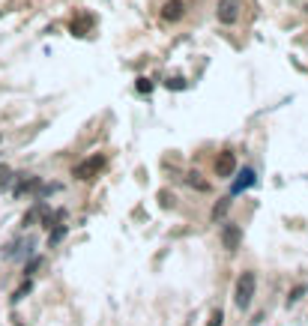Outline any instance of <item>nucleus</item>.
Returning <instances> with one entry per match:
<instances>
[{"label": "nucleus", "mask_w": 308, "mask_h": 326, "mask_svg": "<svg viewBox=\"0 0 308 326\" xmlns=\"http://www.w3.org/2000/svg\"><path fill=\"white\" fill-rule=\"evenodd\" d=\"M254 288H257L254 272H251V269L240 272V278H237V291H234V302H237V308H248V305H251V299H254Z\"/></svg>", "instance_id": "obj_1"}, {"label": "nucleus", "mask_w": 308, "mask_h": 326, "mask_svg": "<svg viewBox=\"0 0 308 326\" xmlns=\"http://www.w3.org/2000/svg\"><path fill=\"white\" fill-rule=\"evenodd\" d=\"M102 168H105V156H90L87 162H81L75 171H72V177H75V180H93Z\"/></svg>", "instance_id": "obj_2"}, {"label": "nucleus", "mask_w": 308, "mask_h": 326, "mask_svg": "<svg viewBox=\"0 0 308 326\" xmlns=\"http://www.w3.org/2000/svg\"><path fill=\"white\" fill-rule=\"evenodd\" d=\"M234 171H237V156H234L231 150H222V153L215 156V177L228 180V177H234Z\"/></svg>", "instance_id": "obj_3"}, {"label": "nucleus", "mask_w": 308, "mask_h": 326, "mask_svg": "<svg viewBox=\"0 0 308 326\" xmlns=\"http://www.w3.org/2000/svg\"><path fill=\"white\" fill-rule=\"evenodd\" d=\"M254 180H257L254 168H242L240 174L234 177V183H231V197H237V195H242L245 189H251V186H254Z\"/></svg>", "instance_id": "obj_4"}, {"label": "nucleus", "mask_w": 308, "mask_h": 326, "mask_svg": "<svg viewBox=\"0 0 308 326\" xmlns=\"http://www.w3.org/2000/svg\"><path fill=\"white\" fill-rule=\"evenodd\" d=\"M240 18V0H218V21L234 24Z\"/></svg>", "instance_id": "obj_5"}, {"label": "nucleus", "mask_w": 308, "mask_h": 326, "mask_svg": "<svg viewBox=\"0 0 308 326\" xmlns=\"http://www.w3.org/2000/svg\"><path fill=\"white\" fill-rule=\"evenodd\" d=\"M222 242H225V249L228 252H237L242 242V230L240 225H225V230H222Z\"/></svg>", "instance_id": "obj_6"}, {"label": "nucleus", "mask_w": 308, "mask_h": 326, "mask_svg": "<svg viewBox=\"0 0 308 326\" xmlns=\"http://www.w3.org/2000/svg\"><path fill=\"white\" fill-rule=\"evenodd\" d=\"M159 15H162L165 21H180V18L186 15V3H183V0H168V3L159 9Z\"/></svg>", "instance_id": "obj_7"}, {"label": "nucleus", "mask_w": 308, "mask_h": 326, "mask_svg": "<svg viewBox=\"0 0 308 326\" xmlns=\"http://www.w3.org/2000/svg\"><path fill=\"white\" fill-rule=\"evenodd\" d=\"M231 200H234L231 195L218 197L215 207H212V213H209V219H212V222H225V219H228V210H231Z\"/></svg>", "instance_id": "obj_8"}, {"label": "nucleus", "mask_w": 308, "mask_h": 326, "mask_svg": "<svg viewBox=\"0 0 308 326\" xmlns=\"http://www.w3.org/2000/svg\"><path fill=\"white\" fill-rule=\"evenodd\" d=\"M36 189H39V177H21V183L12 189V195L24 197V195H30V192H36Z\"/></svg>", "instance_id": "obj_9"}, {"label": "nucleus", "mask_w": 308, "mask_h": 326, "mask_svg": "<svg viewBox=\"0 0 308 326\" xmlns=\"http://www.w3.org/2000/svg\"><path fill=\"white\" fill-rule=\"evenodd\" d=\"M186 183H189V186H195L198 192H209V183H206V180H201V174H195V171L186 177Z\"/></svg>", "instance_id": "obj_10"}, {"label": "nucleus", "mask_w": 308, "mask_h": 326, "mask_svg": "<svg viewBox=\"0 0 308 326\" xmlns=\"http://www.w3.org/2000/svg\"><path fill=\"white\" fill-rule=\"evenodd\" d=\"M63 236H66V225H54V228H51V236H48V242H51V246H57Z\"/></svg>", "instance_id": "obj_11"}, {"label": "nucleus", "mask_w": 308, "mask_h": 326, "mask_svg": "<svg viewBox=\"0 0 308 326\" xmlns=\"http://www.w3.org/2000/svg\"><path fill=\"white\" fill-rule=\"evenodd\" d=\"M30 291H33V281L27 278V281H24V284H21V288H18L15 294H12V302H21V299H24V296L30 294Z\"/></svg>", "instance_id": "obj_12"}, {"label": "nucleus", "mask_w": 308, "mask_h": 326, "mask_svg": "<svg viewBox=\"0 0 308 326\" xmlns=\"http://www.w3.org/2000/svg\"><path fill=\"white\" fill-rule=\"evenodd\" d=\"M138 93H141V96H147V93H153V81H150V78H138Z\"/></svg>", "instance_id": "obj_13"}, {"label": "nucleus", "mask_w": 308, "mask_h": 326, "mask_svg": "<svg viewBox=\"0 0 308 326\" xmlns=\"http://www.w3.org/2000/svg\"><path fill=\"white\" fill-rule=\"evenodd\" d=\"M42 263H45V261H42V258H33V261H30V263H27V266H24V275L30 278V275H33V272H36V269L42 266Z\"/></svg>", "instance_id": "obj_14"}, {"label": "nucleus", "mask_w": 308, "mask_h": 326, "mask_svg": "<svg viewBox=\"0 0 308 326\" xmlns=\"http://www.w3.org/2000/svg\"><path fill=\"white\" fill-rule=\"evenodd\" d=\"M222 320H225V311H222V308H215V311L209 314V326H222Z\"/></svg>", "instance_id": "obj_15"}, {"label": "nucleus", "mask_w": 308, "mask_h": 326, "mask_svg": "<svg viewBox=\"0 0 308 326\" xmlns=\"http://www.w3.org/2000/svg\"><path fill=\"white\" fill-rule=\"evenodd\" d=\"M159 200H162V207H165V210H171V207H173V195H171V192H159Z\"/></svg>", "instance_id": "obj_16"}, {"label": "nucleus", "mask_w": 308, "mask_h": 326, "mask_svg": "<svg viewBox=\"0 0 308 326\" xmlns=\"http://www.w3.org/2000/svg\"><path fill=\"white\" fill-rule=\"evenodd\" d=\"M183 87H186L183 78H168V90H183Z\"/></svg>", "instance_id": "obj_17"}, {"label": "nucleus", "mask_w": 308, "mask_h": 326, "mask_svg": "<svg viewBox=\"0 0 308 326\" xmlns=\"http://www.w3.org/2000/svg\"><path fill=\"white\" fill-rule=\"evenodd\" d=\"M299 296H305V284H302V288H293V294H290V299H287V302L293 305V302H296Z\"/></svg>", "instance_id": "obj_18"}, {"label": "nucleus", "mask_w": 308, "mask_h": 326, "mask_svg": "<svg viewBox=\"0 0 308 326\" xmlns=\"http://www.w3.org/2000/svg\"><path fill=\"white\" fill-rule=\"evenodd\" d=\"M36 216H39V207H36V210H30V213L24 216V225H33V222H36Z\"/></svg>", "instance_id": "obj_19"}, {"label": "nucleus", "mask_w": 308, "mask_h": 326, "mask_svg": "<svg viewBox=\"0 0 308 326\" xmlns=\"http://www.w3.org/2000/svg\"><path fill=\"white\" fill-rule=\"evenodd\" d=\"M305 12H308V3H305Z\"/></svg>", "instance_id": "obj_20"}]
</instances>
